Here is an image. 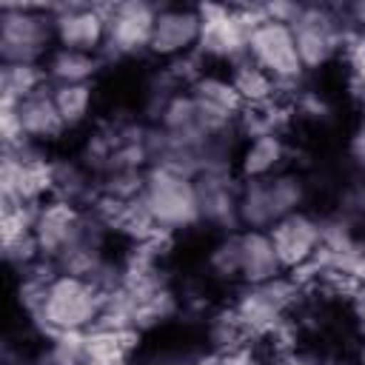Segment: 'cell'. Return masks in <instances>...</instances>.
<instances>
[{
    "mask_svg": "<svg viewBox=\"0 0 365 365\" xmlns=\"http://www.w3.org/2000/svg\"><path fill=\"white\" fill-rule=\"evenodd\" d=\"M103 302H106V291H100L91 279H83L74 274H57L48 282L34 319L43 325L46 334L86 331L97 322Z\"/></svg>",
    "mask_w": 365,
    "mask_h": 365,
    "instance_id": "obj_1",
    "label": "cell"
},
{
    "mask_svg": "<svg viewBox=\"0 0 365 365\" xmlns=\"http://www.w3.org/2000/svg\"><path fill=\"white\" fill-rule=\"evenodd\" d=\"M308 197L305 180L294 171H274L240 182V225L268 231L277 220L299 211Z\"/></svg>",
    "mask_w": 365,
    "mask_h": 365,
    "instance_id": "obj_2",
    "label": "cell"
},
{
    "mask_svg": "<svg viewBox=\"0 0 365 365\" xmlns=\"http://www.w3.org/2000/svg\"><path fill=\"white\" fill-rule=\"evenodd\" d=\"M140 197H143L145 208L151 211V217L157 220V225L165 231L191 228L202 220L194 177L171 171L165 165H148L145 185H143Z\"/></svg>",
    "mask_w": 365,
    "mask_h": 365,
    "instance_id": "obj_3",
    "label": "cell"
},
{
    "mask_svg": "<svg viewBox=\"0 0 365 365\" xmlns=\"http://www.w3.org/2000/svg\"><path fill=\"white\" fill-rule=\"evenodd\" d=\"M297 40V51L305 68H319L325 63H331L339 51H345L348 40L354 37V31L345 26L342 14L311 0L302 3L297 17L288 23Z\"/></svg>",
    "mask_w": 365,
    "mask_h": 365,
    "instance_id": "obj_4",
    "label": "cell"
},
{
    "mask_svg": "<svg viewBox=\"0 0 365 365\" xmlns=\"http://www.w3.org/2000/svg\"><path fill=\"white\" fill-rule=\"evenodd\" d=\"M57 46L54 14L48 11H3L0 17V60L43 63Z\"/></svg>",
    "mask_w": 365,
    "mask_h": 365,
    "instance_id": "obj_5",
    "label": "cell"
},
{
    "mask_svg": "<svg viewBox=\"0 0 365 365\" xmlns=\"http://www.w3.org/2000/svg\"><path fill=\"white\" fill-rule=\"evenodd\" d=\"M197 11L202 17L197 48L205 54V60H220L231 66L234 60L248 54L251 23L240 11L228 9L222 0H200Z\"/></svg>",
    "mask_w": 365,
    "mask_h": 365,
    "instance_id": "obj_6",
    "label": "cell"
},
{
    "mask_svg": "<svg viewBox=\"0 0 365 365\" xmlns=\"http://www.w3.org/2000/svg\"><path fill=\"white\" fill-rule=\"evenodd\" d=\"M248 57L257 60L277 83L279 88L285 86H294L305 66L299 60V51H297V40H294V31L288 23H279V20H262L251 29V37H248Z\"/></svg>",
    "mask_w": 365,
    "mask_h": 365,
    "instance_id": "obj_7",
    "label": "cell"
},
{
    "mask_svg": "<svg viewBox=\"0 0 365 365\" xmlns=\"http://www.w3.org/2000/svg\"><path fill=\"white\" fill-rule=\"evenodd\" d=\"M157 14L160 9L154 0H120L108 11V31L103 51L111 57H134L140 51H148Z\"/></svg>",
    "mask_w": 365,
    "mask_h": 365,
    "instance_id": "obj_8",
    "label": "cell"
},
{
    "mask_svg": "<svg viewBox=\"0 0 365 365\" xmlns=\"http://www.w3.org/2000/svg\"><path fill=\"white\" fill-rule=\"evenodd\" d=\"M88 225V214L80 211L77 202L51 197L48 202L37 205V220H34V237L40 242L43 257L57 259L66 248H71Z\"/></svg>",
    "mask_w": 365,
    "mask_h": 365,
    "instance_id": "obj_9",
    "label": "cell"
},
{
    "mask_svg": "<svg viewBox=\"0 0 365 365\" xmlns=\"http://www.w3.org/2000/svg\"><path fill=\"white\" fill-rule=\"evenodd\" d=\"M197 197H200V211L202 220L222 228V231H237L240 225V185L231 174V165L220 168H205L194 177Z\"/></svg>",
    "mask_w": 365,
    "mask_h": 365,
    "instance_id": "obj_10",
    "label": "cell"
},
{
    "mask_svg": "<svg viewBox=\"0 0 365 365\" xmlns=\"http://www.w3.org/2000/svg\"><path fill=\"white\" fill-rule=\"evenodd\" d=\"M200 29H202V17H200L197 9H191V6L160 9L154 31H151L148 51L154 57H165V60H171L177 54H185V51L197 48Z\"/></svg>",
    "mask_w": 365,
    "mask_h": 365,
    "instance_id": "obj_11",
    "label": "cell"
},
{
    "mask_svg": "<svg viewBox=\"0 0 365 365\" xmlns=\"http://www.w3.org/2000/svg\"><path fill=\"white\" fill-rule=\"evenodd\" d=\"M268 234L274 240V248H277L279 262H282L285 271L308 262L319 248V220L305 214L302 208L277 220L268 228Z\"/></svg>",
    "mask_w": 365,
    "mask_h": 365,
    "instance_id": "obj_12",
    "label": "cell"
},
{
    "mask_svg": "<svg viewBox=\"0 0 365 365\" xmlns=\"http://www.w3.org/2000/svg\"><path fill=\"white\" fill-rule=\"evenodd\" d=\"M237 262H240V282L257 285L265 279L279 277L285 268L274 248V240L262 228H237Z\"/></svg>",
    "mask_w": 365,
    "mask_h": 365,
    "instance_id": "obj_13",
    "label": "cell"
},
{
    "mask_svg": "<svg viewBox=\"0 0 365 365\" xmlns=\"http://www.w3.org/2000/svg\"><path fill=\"white\" fill-rule=\"evenodd\" d=\"M108 31V11L91 6H71L54 14V34L57 46L83 48V51H103Z\"/></svg>",
    "mask_w": 365,
    "mask_h": 365,
    "instance_id": "obj_14",
    "label": "cell"
},
{
    "mask_svg": "<svg viewBox=\"0 0 365 365\" xmlns=\"http://www.w3.org/2000/svg\"><path fill=\"white\" fill-rule=\"evenodd\" d=\"M17 117H20L23 134L31 143H48V140H57L63 131H68L60 117V108L54 103V83L23 97L17 103Z\"/></svg>",
    "mask_w": 365,
    "mask_h": 365,
    "instance_id": "obj_15",
    "label": "cell"
},
{
    "mask_svg": "<svg viewBox=\"0 0 365 365\" xmlns=\"http://www.w3.org/2000/svg\"><path fill=\"white\" fill-rule=\"evenodd\" d=\"M294 106L282 103L279 97L262 100V103H242L234 128L240 137L254 140V137H265V134H282L288 120H291Z\"/></svg>",
    "mask_w": 365,
    "mask_h": 365,
    "instance_id": "obj_16",
    "label": "cell"
},
{
    "mask_svg": "<svg viewBox=\"0 0 365 365\" xmlns=\"http://www.w3.org/2000/svg\"><path fill=\"white\" fill-rule=\"evenodd\" d=\"M288 160V143L282 134H265V137H254L245 140L240 157H237V171L242 180L251 177H265L274 171H282Z\"/></svg>",
    "mask_w": 365,
    "mask_h": 365,
    "instance_id": "obj_17",
    "label": "cell"
},
{
    "mask_svg": "<svg viewBox=\"0 0 365 365\" xmlns=\"http://www.w3.org/2000/svg\"><path fill=\"white\" fill-rule=\"evenodd\" d=\"M140 342L137 328H108V325H91L86 328V362L114 365L125 362Z\"/></svg>",
    "mask_w": 365,
    "mask_h": 365,
    "instance_id": "obj_18",
    "label": "cell"
},
{
    "mask_svg": "<svg viewBox=\"0 0 365 365\" xmlns=\"http://www.w3.org/2000/svg\"><path fill=\"white\" fill-rule=\"evenodd\" d=\"M106 57L100 51H83L68 46H54L46 57V74L51 83H91L103 68Z\"/></svg>",
    "mask_w": 365,
    "mask_h": 365,
    "instance_id": "obj_19",
    "label": "cell"
},
{
    "mask_svg": "<svg viewBox=\"0 0 365 365\" xmlns=\"http://www.w3.org/2000/svg\"><path fill=\"white\" fill-rule=\"evenodd\" d=\"M188 91L194 94V100H197L208 114H214V117H220V120H225V123H234L237 114H240V108H242L240 91L234 88V83H231L228 77H220V74H208V71H205Z\"/></svg>",
    "mask_w": 365,
    "mask_h": 365,
    "instance_id": "obj_20",
    "label": "cell"
},
{
    "mask_svg": "<svg viewBox=\"0 0 365 365\" xmlns=\"http://www.w3.org/2000/svg\"><path fill=\"white\" fill-rule=\"evenodd\" d=\"M228 80L234 83V88L240 91L242 103H262V100H271V97H279V83L257 63L251 60L248 54L234 60L228 66Z\"/></svg>",
    "mask_w": 365,
    "mask_h": 365,
    "instance_id": "obj_21",
    "label": "cell"
},
{
    "mask_svg": "<svg viewBox=\"0 0 365 365\" xmlns=\"http://www.w3.org/2000/svg\"><path fill=\"white\" fill-rule=\"evenodd\" d=\"M51 80H48L43 63H3V68H0V94H3V103L0 106H17L23 97L40 91Z\"/></svg>",
    "mask_w": 365,
    "mask_h": 365,
    "instance_id": "obj_22",
    "label": "cell"
},
{
    "mask_svg": "<svg viewBox=\"0 0 365 365\" xmlns=\"http://www.w3.org/2000/svg\"><path fill=\"white\" fill-rule=\"evenodd\" d=\"M54 103L60 108V117L66 128H77L88 120L94 91L91 83H54Z\"/></svg>",
    "mask_w": 365,
    "mask_h": 365,
    "instance_id": "obj_23",
    "label": "cell"
},
{
    "mask_svg": "<svg viewBox=\"0 0 365 365\" xmlns=\"http://www.w3.org/2000/svg\"><path fill=\"white\" fill-rule=\"evenodd\" d=\"M43 359L57 365H77L86 362V331H54L48 334V351Z\"/></svg>",
    "mask_w": 365,
    "mask_h": 365,
    "instance_id": "obj_24",
    "label": "cell"
},
{
    "mask_svg": "<svg viewBox=\"0 0 365 365\" xmlns=\"http://www.w3.org/2000/svg\"><path fill=\"white\" fill-rule=\"evenodd\" d=\"M345 60H348V68H351V77L362 80L365 83V31L354 34L345 46Z\"/></svg>",
    "mask_w": 365,
    "mask_h": 365,
    "instance_id": "obj_25",
    "label": "cell"
},
{
    "mask_svg": "<svg viewBox=\"0 0 365 365\" xmlns=\"http://www.w3.org/2000/svg\"><path fill=\"white\" fill-rule=\"evenodd\" d=\"M339 14H342L345 26H348L354 34L365 31V0H351Z\"/></svg>",
    "mask_w": 365,
    "mask_h": 365,
    "instance_id": "obj_26",
    "label": "cell"
},
{
    "mask_svg": "<svg viewBox=\"0 0 365 365\" xmlns=\"http://www.w3.org/2000/svg\"><path fill=\"white\" fill-rule=\"evenodd\" d=\"M348 154H351L354 165L359 168V174L365 177V125L354 131V137H351V143H348Z\"/></svg>",
    "mask_w": 365,
    "mask_h": 365,
    "instance_id": "obj_27",
    "label": "cell"
},
{
    "mask_svg": "<svg viewBox=\"0 0 365 365\" xmlns=\"http://www.w3.org/2000/svg\"><path fill=\"white\" fill-rule=\"evenodd\" d=\"M351 314H354L359 334L365 336V282H359V288L351 294Z\"/></svg>",
    "mask_w": 365,
    "mask_h": 365,
    "instance_id": "obj_28",
    "label": "cell"
},
{
    "mask_svg": "<svg viewBox=\"0 0 365 365\" xmlns=\"http://www.w3.org/2000/svg\"><path fill=\"white\" fill-rule=\"evenodd\" d=\"M228 9H234V11H240V14H248V11H259L262 14V0H222ZM265 17V14H262Z\"/></svg>",
    "mask_w": 365,
    "mask_h": 365,
    "instance_id": "obj_29",
    "label": "cell"
},
{
    "mask_svg": "<svg viewBox=\"0 0 365 365\" xmlns=\"http://www.w3.org/2000/svg\"><path fill=\"white\" fill-rule=\"evenodd\" d=\"M317 3H322V6H328V9H334V11H342L351 0H317Z\"/></svg>",
    "mask_w": 365,
    "mask_h": 365,
    "instance_id": "obj_30",
    "label": "cell"
}]
</instances>
